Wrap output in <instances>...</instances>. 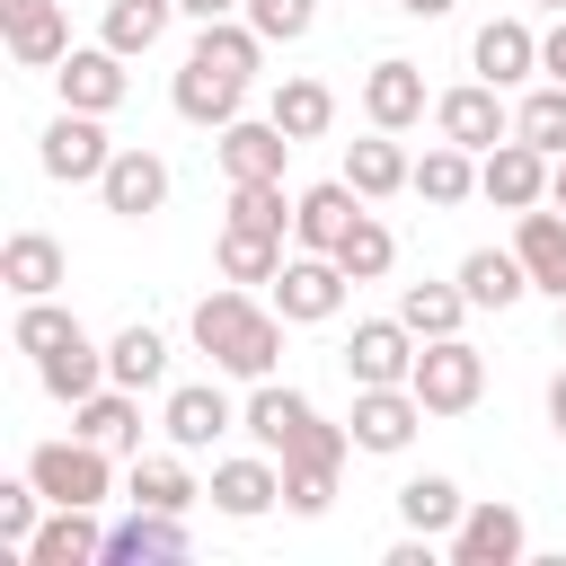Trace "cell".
<instances>
[{
	"instance_id": "6da1fadb",
	"label": "cell",
	"mask_w": 566,
	"mask_h": 566,
	"mask_svg": "<svg viewBox=\"0 0 566 566\" xmlns=\"http://www.w3.org/2000/svg\"><path fill=\"white\" fill-rule=\"evenodd\" d=\"M283 310H265V301H248V292H203L195 301V345L212 354V371H230V380H274V363H283Z\"/></svg>"
},
{
	"instance_id": "7a4b0ae2",
	"label": "cell",
	"mask_w": 566,
	"mask_h": 566,
	"mask_svg": "<svg viewBox=\"0 0 566 566\" xmlns=\"http://www.w3.org/2000/svg\"><path fill=\"white\" fill-rule=\"evenodd\" d=\"M407 389L424 398V416H469V407L486 398V354H478L469 336H424Z\"/></svg>"
},
{
	"instance_id": "3957f363",
	"label": "cell",
	"mask_w": 566,
	"mask_h": 566,
	"mask_svg": "<svg viewBox=\"0 0 566 566\" xmlns=\"http://www.w3.org/2000/svg\"><path fill=\"white\" fill-rule=\"evenodd\" d=\"M27 478H35L53 504H106V495H115V451H97L88 433L35 442V451H27Z\"/></svg>"
},
{
	"instance_id": "277c9868",
	"label": "cell",
	"mask_w": 566,
	"mask_h": 566,
	"mask_svg": "<svg viewBox=\"0 0 566 566\" xmlns=\"http://www.w3.org/2000/svg\"><path fill=\"white\" fill-rule=\"evenodd\" d=\"M35 159H44V177H53V186H97V177H106V159H115V142H106V115H80V106H62V115L44 124Z\"/></svg>"
},
{
	"instance_id": "5b68a950",
	"label": "cell",
	"mask_w": 566,
	"mask_h": 566,
	"mask_svg": "<svg viewBox=\"0 0 566 566\" xmlns=\"http://www.w3.org/2000/svg\"><path fill=\"white\" fill-rule=\"evenodd\" d=\"M416 354H424V336L407 318H363L345 336V380L354 389H398V380H416Z\"/></svg>"
},
{
	"instance_id": "8992f818",
	"label": "cell",
	"mask_w": 566,
	"mask_h": 566,
	"mask_svg": "<svg viewBox=\"0 0 566 566\" xmlns=\"http://www.w3.org/2000/svg\"><path fill=\"white\" fill-rule=\"evenodd\" d=\"M433 133L486 159V150L513 133V106H504V88H495V80H460V88H442V97H433Z\"/></svg>"
},
{
	"instance_id": "52a82bcc",
	"label": "cell",
	"mask_w": 566,
	"mask_h": 566,
	"mask_svg": "<svg viewBox=\"0 0 566 566\" xmlns=\"http://www.w3.org/2000/svg\"><path fill=\"white\" fill-rule=\"evenodd\" d=\"M53 88H62V106H80V115H115V106L133 97V71H124L115 44H71V53L53 62Z\"/></svg>"
},
{
	"instance_id": "ba28073f",
	"label": "cell",
	"mask_w": 566,
	"mask_h": 566,
	"mask_svg": "<svg viewBox=\"0 0 566 566\" xmlns=\"http://www.w3.org/2000/svg\"><path fill=\"white\" fill-rule=\"evenodd\" d=\"M478 195H486L495 212H531V203H548V150L522 142V133H504V142L478 159Z\"/></svg>"
},
{
	"instance_id": "9c48e42d",
	"label": "cell",
	"mask_w": 566,
	"mask_h": 566,
	"mask_svg": "<svg viewBox=\"0 0 566 566\" xmlns=\"http://www.w3.org/2000/svg\"><path fill=\"white\" fill-rule=\"evenodd\" d=\"M345 265L336 256H318V248H301V256H283V274H274V310L292 318V327H318V318H336L345 310Z\"/></svg>"
},
{
	"instance_id": "30bf717a",
	"label": "cell",
	"mask_w": 566,
	"mask_h": 566,
	"mask_svg": "<svg viewBox=\"0 0 566 566\" xmlns=\"http://www.w3.org/2000/svg\"><path fill=\"white\" fill-rule=\"evenodd\" d=\"M97 203H106L115 221H150V212L168 203V159L142 150V142H115V159H106V177H97Z\"/></svg>"
},
{
	"instance_id": "8fae6325",
	"label": "cell",
	"mask_w": 566,
	"mask_h": 566,
	"mask_svg": "<svg viewBox=\"0 0 566 566\" xmlns=\"http://www.w3.org/2000/svg\"><path fill=\"white\" fill-rule=\"evenodd\" d=\"M354 451H371V460H389V451H407L416 442V424H424V398L398 380V389H354Z\"/></svg>"
},
{
	"instance_id": "7c38bea8",
	"label": "cell",
	"mask_w": 566,
	"mask_h": 566,
	"mask_svg": "<svg viewBox=\"0 0 566 566\" xmlns=\"http://www.w3.org/2000/svg\"><path fill=\"white\" fill-rule=\"evenodd\" d=\"M212 513H230V522H256V513H274L283 504V460L274 451H248V460H212Z\"/></svg>"
},
{
	"instance_id": "4fadbf2b",
	"label": "cell",
	"mask_w": 566,
	"mask_h": 566,
	"mask_svg": "<svg viewBox=\"0 0 566 566\" xmlns=\"http://www.w3.org/2000/svg\"><path fill=\"white\" fill-rule=\"evenodd\" d=\"M0 35H9V62H18V71H53V62L71 53L62 0H0Z\"/></svg>"
},
{
	"instance_id": "5bb4252c",
	"label": "cell",
	"mask_w": 566,
	"mask_h": 566,
	"mask_svg": "<svg viewBox=\"0 0 566 566\" xmlns=\"http://www.w3.org/2000/svg\"><path fill=\"white\" fill-rule=\"evenodd\" d=\"M230 424H239V407H230L212 380H177V389H168V407H159V433H168L177 451H212Z\"/></svg>"
},
{
	"instance_id": "9a60e30c",
	"label": "cell",
	"mask_w": 566,
	"mask_h": 566,
	"mask_svg": "<svg viewBox=\"0 0 566 566\" xmlns=\"http://www.w3.org/2000/svg\"><path fill=\"white\" fill-rule=\"evenodd\" d=\"M195 539H186V513H150V504H133L115 531H106V557L97 566H168V557H186Z\"/></svg>"
},
{
	"instance_id": "2e32d148",
	"label": "cell",
	"mask_w": 566,
	"mask_h": 566,
	"mask_svg": "<svg viewBox=\"0 0 566 566\" xmlns=\"http://www.w3.org/2000/svg\"><path fill=\"white\" fill-rule=\"evenodd\" d=\"M522 548H531V531H522V513H513V504H495V495H486V504H469V513H460V531H451V566H513Z\"/></svg>"
},
{
	"instance_id": "e0dca14e",
	"label": "cell",
	"mask_w": 566,
	"mask_h": 566,
	"mask_svg": "<svg viewBox=\"0 0 566 566\" xmlns=\"http://www.w3.org/2000/svg\"><path fill=\"white\" fill-rule=\"evenodd\" d=\"M106 557V531H97V504H53L27 539V566H97Z\"/></svg>"
},
{
	"instance_id": "ac0fdd59",
	"label": "cell",
	"mask_w": 566,
	"mask_h": 566,
	"mask_svg": "<svg viewBox=\"0 0 566 566\" xmlns=\"http://www.w3.org/2000/svg\"><path fill=\"white\" fill-rule=\"evenodd\" d=\"M513 256L531 265V292L566 301V212H557V203H531V212H513Z\"/></svg>"
},
{
	"instance_id": "d6986e66",
	"label": "cell",
	"mask_w": 566,
	"mask_h": 566,
	"mask_svg": "<svg viewBox=\"0 0 566 566\" xmlns=\"http://www.w3.org/2000/svg\"><path fill=\"white\" fill-rule=\"evenodd\" d=\"M363 115H371L380 133H416V124H424V71L398 62V53L371 62V71H363Z\"/></svg>"
},
{
	"instance_id": "ffe728a7",
	"label": "cell",
	"mask_w": 566,
	"mask_h": 566,
	"mask_svg": "<svg viewBox=\"0 0 566 566\" xmlns=\"http://www.w3.org/2000/svg\"><path fill=\"white\" fill-rule=\"evenodd\" d=\"M168 97H177V115H186V124H212V133H221V124H239V106H248V80H230V71H212V62H195V53H186Z\"/></svg>"
},
{
	"instance_id": "44dd1931",
	"label": "cell",
	"mask_w": 566,
	"mask_h": 566,
	"mask_svg": "<svg viewBox=\"0 0 566 566\" xmlns=\"http://www.w3.org/2000/svg\"><path fill=\"white\" fill-rule=\"evenodd\" d=\"M71 433H88L97 451H142V389H124V380L88 389V398L71 407Z\"/></svg>"
},
{
	"instance_id": "7402d4cb",
	"label": "cell",
	"mask_w": 566,
	"mask_h": 566,
	"mask_svg": "<svg viewBox=\"0 0 566 566\" xmlns=\"http://www.w3.org/2000/svg\"><path fill=\"white\" fill-rule=\"evenodd\" d=\"M212 150H221V177H230V186H239V177H283L292 133H283L274 115H265V124H248V115H239V124H221V142H212Z\"/></svg>"
},
{
	"instance_id": "603a6c76",
	"label": "cell",
	"mask_w": 566,
	"mask_h": 566,
	"mask_svg": "<svg viewBox=\"0 0 566 566\" xmlns=\"http://www.w3.org/2000/svg\"><path fill=\"white\" fill-rule=\"evenodd\" d=\"M354 212H363V195H354L345 177H327V186L292 195V239H301V248H318V256H336V239L354 230Z\"/></svg>"
},
{
	"instance_id": "cb8c5ba5",
	"label": "cell",
	"mask_w": 566,
	"mask_h": 566,
	"mask_svg": "<svg viewBox=\"0 0 566 566\" xmlns=\"http://www.w3.org/2000/svg\"><path fill=\"white\" fill-rule=\"evenodd\" d=\"M0 283H9L18 301H44V292H62V283H71V256H62V239H44V230H18V239L0 248Z\"/></svg>"
},
{
	"instance_id": "d4e9b609",
	"label": "cell",
	"mask_w": 566,
	"mask_h": 566,
	"mask_svg": "<svg viewBox=\"0 0 566 566\" xmlns=\"http://www.w3.org/2000/svg\"><path fill=\"white\" fill-rule=\"evenodd\" d=\"M310 416H318V407H310L301 389H283V380H248V407H239V424H248V442H256V451H274V460H283V442H292Z\"/></svg>"
},
{
	"instance_id": "484cf974",
	"label": "cell",
	"mask_w": 566,
	"mask_h": 566,
	"mask_svg": "<svg viewBox=\"0 0 566 566\" xmlns=\"http://www.w3.org/2000/svg\"><path fill=\"white\" fill-rule=\"evenodd\" d=\"M469 62H478V80L513 88V80H531V71H539V35H531L522 18H486V27H478V44H469Z\"/></svg>"
},
{
	"instance_id": "4316f807",
	"label": "cell",
	"mask_w": 566,
	"mask_h": 566,
	"mask_svg": "<svg viewBox=\"0 0 566 566\" xmlns=\"http://www.w3.org/2000/svg\"><path fill=\"white\" fill-rule=\"evenodd\" d=\"M336 177H345L363 203H380V195H398V186L416 177V159L398 150V133H380V124H371V142H345V168H336Z\"/></svg>"
},
{
	"instance_id": "83f0119b",
	"label": "cell",
	"mask_w": 566,
	"mask_h": 566,
	"mask_svg": "<svg viewBox=\"0 0 566 566\" xmlns=\"http://www.w3.org/2000/svg\"><path fill=\"white\" fill-rule=\"evenodd\" d=\"M35 380H44V398H62V407H80L88 389H106V345L80 327L71 345H53V354H35Z\"/></svg>"
},
{
	"instance_id": "f1b7e54d",
	"label": "cell",
	"mask_w": 566,
	"mask_h": 566,
	"mask_svg": "<svg viewBox=\"0 0 566 566\" xmlns=\"http://www.w3.org/2000/svg\"><path fill=\"white\" fill-rule=\"evenodd\" d=\"M460 292H469V310H513L531 292V265L513 248H469L460 256Z\"/></svg>"
},
{
	"instance_id": "f546056e",
	"label": "cell",
	"mask_w": 566,
	"mask_h": 566,
	"mask_svg": "<svg viewBox=\"0 0 566 566\" xmlns=\"http://www.w3.org/2000/svg\"><path fill=\"white\" fill-rule=\"evenodd\" d=\"M186 53H195V62H212V71H230V80H256V62H265V35H256L248 18H203Z\"/></svg>"
},
{
	"instance_id": "4dcf8cb0",
	"label": "cell",
	"mask_w": 566,
	"mask_h": 566,
	"mask_svg": "<svg viewBox=\"0 0 566 566\" xmlns=\"http://www.w3.org/2000/svg\"><path fill=\"white\" fill-rule=\"evenodd\" d=\"M292 142H318L327 124H336V88L327 80H310V71H292V80H274V106H265Z\"/></svg>"
},
{
	"instance_id": "1f68e13d",
	"label": "cell",
	"mask_w": 566,
	"mask_h": 566,
	"mask_svg": "<svg viewBox=\"0 0 566 566\" xmlns=\"http://www.w3.org/2000/svg\"><path fill=\"white\" fill-rule=\"evenodd\" d=\"M433 212H451V203H469L478 195V150H460V142H433L424 159H416V177H407Z\"/></svg>"
},
{
	"instance_id": "d6a6232c",
	"label": "cell",
	"mask_w": 566,
	"mask_h": 566,
	"mask_svg": "<svg viewBox=\"0 0 566 566\" xmlns=\"http://www.w3.org/2000/svg\"><path fill=\"white\" fill-rule=\"evenodd\" d=\"M106 380H124V389H159V380H168V336L142 327V318L115 327V336H106Z\"/></svg>"
},
{
	"instance_id": "836d02e7",
	"label": "cell",
	"mask_w": 566,
	"mask_h": 566,
	"mask_svg": "<svg viewBox=\"0 0 566 566\" xmlns=\"http://www.w3.org/2000/svg\"><path fill=\"white\" fill-rule=\"evenodd\" d=\"M133 504H150V513H186L203 486H195V469H186V451L168 442V451H150V460H133V486H124Z\"/></svg>"
},
{
	"instance_id": "e575fe53",
	"label": "cell",
	"mask_w": 566,
	"mask_h": 566,
	"mask_svg": "<svg viewBox=\"0 0 566 566\" xmlns=\"http://www.w3.org/2000/svg\"><path fill=\"white\" fill-rule=\"evenodd\" d=\"M168 18H177V0H106V18H97V44H115L124 62H142V53L168 35Z\"/></svg>"
},
{
	"instance_id": "d590c367",
	"label": "cell",
	"mask_w": 566,
	"mask_h": 566,
	"mask_svg": "<svg viewBox=\"0 0 566 566\" xmlns=\"http://www.w3.org/2000/svg\"><path fill=\"white\" fill-rule=\"evenodd\" d=\"M398 318H407L416 336H460V318H469L460 274H451V283H407V292H398Z\"/></svg>"
},
{
	"instance_id": "8d00e7d4",
	"label": "cell",
	"mask_w": 566,
	"mask_h": 566,
	"mask_svg": "<svg viewBox=\"0 0 566 566\" xmlns=\"http://www.w3.org/2000/svg\"><path fill=\"white\" fill-rule=\"evenodd\" d=\"M460 513H469V495H460L451 478H407V486H398V522H407V531H433V539H442V531H460Z\"/></svg>"
},
{
	"instance_id": "74e56055",
	"label": "cell",
	"mask_w": 566,
	"mask_h": 566,
	"mask_svg": "<svg viewBox=\"0 0 566 566\" xmlns=\"http://www.w3.org/2000/svg\"><path fill=\"white\" fill-rule=\"evenodd\" d=\"M336 265H345L354 283H380V274L398 265V239H389V221H380V212H354V230L336 239Z\"/></svg>"
},
{
	"instance_id": "f35d334b",
	"label": "cell",
	"mask_w": 566,
	"mask_h": 566,
	"mask_svg": "<svg viewBox=\"0 0 566 566\" xmlns=\"http://www.w3.org/2000/svg\"><path fill=\"white\" fill-rule=\"evenodd\" d=\"M283 274V239L274 230H221V283H274Z\"/></svg>"
},
{
	"instance_id": "ab89813d",
	"label": "cell",
	"mask_w": 566,
	"mask_h": 566,
	"mask_svg": "<svg viewBox=\"0 0 566 566\" xmlns=\"http://www.w3.org/2000/svg\"><path fill=\"white\" fill-rule=\"evenodd\" d=\"M230 221H239V230H274V239H283V230H292L283 177H239V186H230Z\"/></svg>"
},
{
	"instance_id": "60d3db41",
	"label": "cell",
	"mask_w": 566,
	"mask_h": 566,
	"mask_svg": "<svg viewBox=\"0 0 566 566\" xmlns=\"http://www.w3.org/2000/svg\"><path fill=\"white\" fill-rule=\"evenodd\" d=\"M513 133H522V142H539V150L557 159V150H566V80H548V88H531V97L513 106Z\"/></svg>"
},
{
	"instance_id": "b9f144b4",
	"label": "cell",
	"mask_w": 566,
	"mask_h": 566,
	"mask_svg": "<svg viewBox=\"0 0 566 566\" xmlns=\"http://www.w3.org/2000/svg\"><path fill=\"white\" fill-rule=\"evenodd\" d=\"M9 336H18V354H53V345H71V336H80V318L44 292V301H18V327H9Z\"/></svg>"
},
{
	"instance_id": "7bdbcfd3",
	"label": "cell",
	"mask_w": 566,
	"mask_h": 566,
	"mask_svg": "<svg viewBox=\"0 0 566 566\" xmlns=\"http://www.w3.org/2000/svg\"><path fill=\"white\" fill-rule=\"evenodd\" d=\"M44 504H53V495H44L35 478H0V548H18V557H27V539H35Z\"/></svg>"
},
{
	"instance_id": "ee69618b",
	"label": "cell",
	"mask_w": 566,
	"mask_h": 566,
	"mask_svg": "<svg viewBox=\"0 0 566 566\" xmlns=\"http://www.w3.org/2000/svg\"><path fill=\"white\" fill-rule=\"evenodd\" d=\"M239 18H248V27L265 35V44H301V35L318 27V0H248Z\"/></svg>"
},
{
	"instance_id": "f6af8a7d",
	"label": "cell",
	"mask_w": 566,
	"mask_h": 566,
	"mask_svg": "<svg viewBox=\"0 0 566 566\" xmlns=\"http://www.w3.org/2000/svg\"><path fill=\"white\" fill-rule=\"evenodd\" d=\"M283 504H292L301 522H318V513L336 504V469H318V460H292V469H283Z\"/></svg>"
},
{
	"instance_id": "bcb514c9",
	"label": "cell",
	"mask_w": 566,
	"mask_h": 566,
	"mask_svg": "<svg viewBox=\"0 0 566 566\" xmlns=\"http://www.w3.org/2000/svg\"><path fill=\"white\" fill-rule=\"evenodd\" d=\"M380 566H433V531H407V539H389V557Z\"/></svg>"
},
{
	"instance_id": "7dc6e473",
	"label": "cell",
	"mask_w": 566,
	"mask_h": 566,
	"mask_svg": "<svg viewBox=\"0 0 566 566\" xmlns=\"http://www.w3.org/2000/svg\"><path fill=\"white\" fill-rule=\"evenodd\" d=\"M539 71H548V80H566V18L539 35Z\"/></svg>"
},
{
	"instance_id": "c3c4849f",
	"label": "cell",
	"mask_w": 566,
	"mask_h": 566,
	"mask_svg": "<svg viewBox=\"0 0 566 566\" xmlns=\"http://www.w3.org/2000/svg\"><path fill=\"white\" fill-rule=\"evenodd\" d=\"M239 9H248V0H177V18H195V27H203V18H239Z\"/></svg>"
},
{
	"instance_id": "681fc988",
	"label": "cell",
	"mask_w": 566,
	"mask_h": 566,
	"mask_svg": "<svg viewBox=\"0 0 566 566\" xmlns=\"http://www.w3.org/2000/svg\"><path fill=\"white\" fill-rule=\"evenodd\" d=\"M548 433H557V442H566V371H557V380H548Z\"/></svg>"
},
{
	"instance_id": "f907efd6",
	"label": "cell",
	"mask_w": 566,
	"mask_h": 566,
	"mask_svg": "<svg viewBox=\"0 0 566 566\" xmlns=\"http://www.w3.org/2000/svg\"><path fill=\"white\" fill-rule=\"evenodd\" d=\"M389 9H407V18H451L460 0H389Z\"/></svg>"
},
{
	"instance_id": "816d5d0a",
	"label": "cell",
	"mask_w": 566,
	"mask_h": 566,
	"mask_svg": "<svg viewBox=\"0 0 566 566\" xmlns=\"http://www.w3.org/2000/svg\"><path fill=\"white\" fill-rule=\"evenodd\" d=\"M548 203H557V212H566V150H557V159H548Z\"/></svg>"
},
{
	"instance_id": "f5cc1de1",
	"label": "cell",
	"mask_w": 566,
	"mask_h": 566,
	"mask_svg": "<svg viewBox=\"0 0 566 566\" xmlns=\"http://www.w3.org/2000/svg\"><path fill=\"white\" fill-rule=\"evenodd\" d=\"M557 345H566V301H557Z\"/></svg>"
},
{
	"instance_id": "db71d44e",
	"label": "cell",
	"mask_w": 566,
	"mask_h": 566,
	"mask_svg": "<svg viewBox=\"0 0 566 566\" xmlns=\"http://www.w3.org/2000/svg\"><path fill=\"white\" fill-rule=\"evenodd\" d=\"M531 9H557V18H566V0H531Z\"/></svg>"
}]
</instances>
